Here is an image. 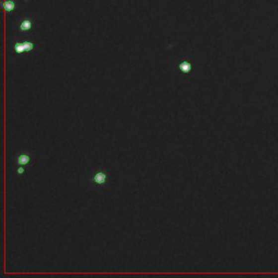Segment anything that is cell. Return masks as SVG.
<instances>
[{"mask_svg": "<svg viewBox=\"0 0 278 278\" xmlns=\"http://www.w3.org/2000/svg\"><path fill=\"white\" fill-rule=\"evenodd\" d=\"M89 187L96 190H102L108 188L111 185V176L110 173L102 167H95L88 175Z\"/></svg>", "mask_w": 278, "mask_h": 278, "instance_id": "6da1fadb", "label": "cell"}, {"mask_svg": "<svg viewBox=\"0 0 278 278\" xmlns=\"http://www.w3.org/2000/svg\"><path fill=\"white\" fill-rule=\"evenodd\" d=\"M35 47L34 43L32 42H22V43H16L14 48L16 54H25V52H31Z\"/></svg>", "mask_w": 278, "mask_h": 278, "instance_id": "7a4b0ae2", "label": "cell"}, {"mask_svg": "<svg viewBox=\"0 0 278 278\" xmlns=\"http://www.w3.org/2000/svg\"><path fill=\"white\" fill-rule=\"evenodd\" d=\"M15 162L17 165H23V166H27L32 163V155L26 152V151H23L20 152L19 154L16 155L15 158Z\"/></svg>", "mask_w": 278, "mask_h": 278, "instance_id": "3957f363", "label": "cell"}, {"mask_svg": "<svg viewBox=\"0 0 278 278\" xmlns=\"http://www.w3.org/2000/svg\"><path fill=\"white\" fill-rule=\"evenodd\" d=\"M177 68L183 74H189L191 71H193V65H191V62H189V60L186 59H183L181 62H179L177 65Z\"/></svg>", "mask_w": 278, "mask_h": 278, "instance_id": "277c9868", "label": "cell"}, {"mask_svg": "<svg viewBox=\"0 0 278 278\" xmlns=\"http://www.w3.org/2000/svg\"><path fill=\"white\" fill-rule=\"evenodd\" d=\"M17 28H19L20 32H24V33L30 32L33 28V22L31 19H28V17H25V19H23L20 22L19 27Z\"/></svg>", "mask_w": 278, "mask_h": 278, "instance_id": "5b68a950", "label": "cell"}, {"mask_svg": "<svg viewBox=\"0 0 278 278\" xmlns=\"http://www.w3.org/2000/svg\"><path fill=\"white\" fill-rule=\"evenodd\" d=\"M15 2L14 0H5L3 2V8L7 12H12V11L15 9Z\"/></svg>", "mask_w": 278, "mask_h": 278, "instance_id": "8992f818", "label": "cell"}, {"mask_svg": "<svg viewBox=\"0 0 278 278\" xmlns=\"http://www.w3.org/2000/svg\"><path fill=\"white\" fill-rule=\"evenodd\" d=\"M26 172V166H23V165H17L16 167V174L17 175H23Z\"/></svg>", "mask_w": 278, "mask_h": 278, "instance_id": "52a82bcc", "label": "cell"}]
</instances>
